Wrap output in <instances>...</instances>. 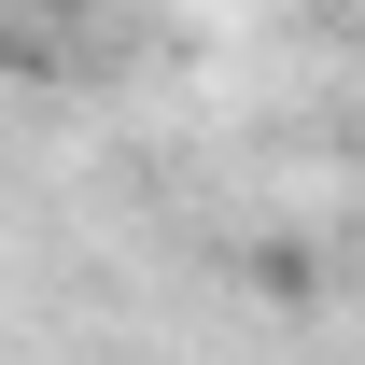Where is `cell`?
Here are the masks:
<instances>
[{"label":"cell","mask_w":365,"mask_h":365,"mask_svg":"<svg viewBox=\"0 0 365 365\" xmlns=\"http://www.w3.org/2000/svg\"><path fill=\"white\" fill-rule=\"evenodd\" d=\"M29 14H98V0H29Z\"/></svg>","instance_id":"6da1fadb"}]
</instances>
